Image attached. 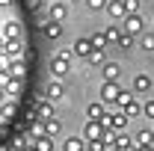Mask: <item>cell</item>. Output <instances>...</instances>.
Returning <instances> with one entry per match:
<instances>
[{
	"mask_svg": "<svg viewBox=\"0 0 154 151\" xmlns=\"http://www.w3.org/2000/svg\"><path fill=\"white\" fill-rule=\"evenodd\" d=\"M65 74H71V51H59L57 57L51 59V77L62 80Z\"/></svg>",
	"mask_w": 154,
	"mask_h": 151,
	"instance_id": "6da1fadb",
	"label": "cell"
},
{
	"mask_svg": "<svg viewBox=\"0 0 154 151\" xmlns=\"http://www.w3.org/2000/svg\"><path fill=\"white\" fill-rule=\"evenodd\" d=\"M116 104L122 107V113L128 116V119H134V116H142V104L134 98V92H125V89H122V95L116 98Z\"/></svg>",
	"mask_w": 154,
	"mask_h": 151,
	"instance_id": "7a4b0ae2",
	"label": "cell"
},
{
	"mask_svg": "<svg viewBox=\"0 0 154 151\" xmlns=\"http://www.w3.org/2000/svg\"><path fill=\"white\" fill-rule=\"evenodd\" d=\"M119 95H122L119 80H104V83H101V101H104V104H116Z\"/></svg>",
	"mask_w": 154,
	"mask_h": 151,
	"instance_id": "3957f363",
	"label": "cell"
},
{
	"mask_svg": "<svg viewBox=\"0 0 154 151\" xmlns=\"http://www.w3.org/2000/svg\"><path fill=\"white\" fill-rule=\"evenodd\" d=\"M101 125H104L107 131H113V133H125V128H128V116H125V113H113V116H107Z\"/></svg>",
	"mask_w": 154,
	"mask_h": 151,
	"instance_id": "277c9868",
	"label": "cell"
},
{
	"mask_svg": "<svg viewBox=\"0 0 154 151\" xmlns=\"http://www.w3.org/2000/svg\"><path fill=\"white\" fill-rule=\"evenodd\" d=\"M24 51H27L24 39H9V42H6V48H3V54H6L9 59H24Z\"/></svg>",
	"mask_w": 154,
	"mask_h": 151,
	"instance_id": "5b68a950",
	"label": "cell"
},
{
	"mask_svg": "<svg viewBox=\"0 0 154 151\" xmlns=\"http://www.w3.org/2000/svg\"><path fill=\"white\" fill-rule=\"evenodd\" d=\"M142 27H145L142 15H128V18H125V27H122V33H128V36H142Z\"/></svg>",
	"mask_w": 154,
	"mask_h": 151,
	"instance_id": "8992f818",
	"label": "cell"
},
{
	"mask_svg": "<svg viewBox=\"0 0 154 151\" xmlns=\"http://www.w3.org/2000/svg\"><path fill=\"white\" fill-rule=\"evenodd\" d=\"M0 36L6 39V42H9V39H24V24H21V21H6V24H3V30H0Z\"/></svg>",
	"mask_w": 154,
	"mask_h": 151,
	"instance_id": "52a82bcc",
	"label": "cell"
},
{
	"mask_svg": "<svg viewBox=\"0 0 154 151\" xmlns=\"http://www.w3.org/2000/svg\"><path fill=\"white\" fill-rule=\"evenodd\" d=\"M62 95H65L62 80H57V77H54V80H48V86H45V98H48V101H59Z\"/></svg>",
	"mask_w": 154,
	"mask_h": 151,
	"instance_id": "ba28073f",
	"label": "cell"
},
{
	"mask_svg": "<svg viewBox=\"0 0 154 151\" xmlns=\"http://www.w3.org/2000/svg\"><path fill=\"white\" fill-rule=\"evenodd\" d=\"M83 139H86V142L104 139V125H101V122H89V125H86V131H83Z\"/></svg>",
	"mask_w": 154,
	"mask_h": 151,
	"instance_id": "9c48e42d",
	"label": "cell"
},
{
	"mask_svg": "<svg viewBox=\"0 0 154 151\" xmlns=\"http://www.w3.org/2000/svg\"><path fill=\"white\" fill-rule=\"evenodd\" d=\"M65 15H68V9H65V3H51V9H48V21H57V24H62L65 21Z\"/></svg>",
	"mask_w": 154,
	"mask_h": 151,
	"instance_id": "30bf717a",
	"label": "cell"
},
{
	"mask_svg": "<svg viewBox=\"0 0 154 151\" xmlns=\"http://www.w3.org/2000/svg\"><path fill=\"white\" fill-rule=\"evenodd\" d=\"M110 148H113V151H131V148H134V139H131L128 133H116Z\"/></svg>",
	"mask_w": 154,
	"mask_h": 151,
	"instance_id": "8fae6325",
	"label": "cell"
},
{
	"mask_svg": "<svg viewBox=\"0 0 154 151\" xmlns=\"http://www.w3.org/2000/svg\"><path fill=\"white\" fill-rule=\"evenodd\" d=\"M9 77H12V80H24V77H27V62H24V59H12V62H9Z\"/></svg>",
	"mask_w": 154,
	"mask_h": 151,
	"instance_id": "7c38bea8",
	"label": "cell"
},
{
	"mask_svg": "<svg viewBox=\"0 0 154 151\" xmlns=\"http://www.w3.org/2000/svg\"><path fill=\"white\" fill-rule=\"evenodd\" d=\"M36 116L42 119V122L54 119V101H48V98H45V101H38V104H36Z\"/></svg>",
	"mask_w": 154,
	"mask_h": 151,
	"instance_id": "4fadbf2b",
	"label": "cell"
},
{
	"mask_svg": "<svg viewBox=\"0 0 154 151\" xmlns=\"http://www.w3.org/2000/svg\"><path fill=\"white\" fill-rule=\"evenodd\" d=\"M107 12H110V15H113L116 21H119V18H128V9H125V0H110V3H107Z\"/></svg>",
	"mask_w": 154,
	"mask_h": 151,
	"instance_id": "5bb4252c",
	"label": "cell"
},
{
	"mask_svg": "<svg viewBox=\"0 0 154 151\" xmlns=\"http://www.w3.org/2000/svg\"><path fill=\"white\" fill-rule=\"evenodd\" d=\"M101 74H104V80H119L122 65H119V62H104V65H101Z\"/></svg>",
	"mask_w": 154,
	"mask_h": 151,
	"instance_id": "9a60e30c",
	"label": "cell"
},
{
	"mask_svg": "<svg viewBox=\"0 0 154 151\" xmlns=\"http://www.w3.org/2000/svg\"><path fill=\"white\" fill-rule=\"evenodd\" d=\"M86 116H89V122H104L107 119V110H104V104H89L86 107Z\"/></svg>",
	"mask_w": 154,
	"mask_h": 151,
	"instance_id": "2e32d148",
	"label": "cell"
},
{
	"mask_svg": "<svg viewBox=\"0 0 154 151\" xmlns=\"http://www.w3.org/2000/svg\"><path fill=\"white\" fill-rule=\"evenodd\" d=\"M62 151H86V139L83 136H68L62 142Z\"/></svg>",
	"mask_w": 154,
	"mask_h": 151,
	"instance_id": "e0dca14e",
	"label": "cell"
},
{
	"mask_svg": "<svg viewBox=\"0 0 154 151\" xmlns=\"http://www.w3.org/2000/svg\"><path fill=\"white\" fill-rule=\"evenodd\" d=\"M42 33H45L48 39H59V36H62V24H57V21H45V24H42Z\"/></svg>",
	"mask_w": 154,
	"mask_h": 151,
	"instance_id": "ac0fdd59",
	"label": "cell"
},
{
	"mask_svg": "<svg viewBox=\"0 0 154 151\" xmlns=\"http://www.w3.org/2000/svg\"><path fill=\"white\" fill-rule=\"evenodd\" d=\"M148 89H151V77L148 74H136L134 77V92L142 95V92H148Z\"/></svg>",
	"mask_w": 154,
	"mask_h": 151,
	"instance_id": "d6986e66",
	"label": "cell"
},
{
	"mask_svg": "<svg viewBox=\"0 0 154 151\" xmlns=\"http://www.w3.org/2000/svg\"><path fill=\"white\" fill-rule=\"evenodd\" d=\"M71 51H74L77 57H89V54H92V42H89V39H77Z\"/></svg>",
	"mask_w": 154,
	"mask_h": 151,
	"instance_id": "ffe728a7",
	"label": "cell"
},
{
	"mask_svg": "<svg viewBox=\"0 0 154 151\" xmlns=\"http://www.w3.org/2000/svg\"><path fill=\"white\" fill-rule=\"evenodd\" d=\"M3 92H6L9 101H18V95H21V80H9V83L3 86Z\"/></svg>",
	"mask_w": 154,
	"mask_h": 151,
	"instance_id": "44dd1931",
	"label": "cell"
},
{
	"mask_svg": "<svg viewBox=\"0 0 154 151\" xmlns=\"http://www.w3.org/2000/svg\"><path fill=\"white\" fill-rule=\"evenodd\" d=\"M42 125H45V136H51V139H54V136L62 131V125H59L57 116H54V119H48V122H42Z\"/></svg>",
	"mask_w": 154,
	"mask_h": 151,
	"instance_id": "7402d4cb",
	"label": "cell"
},
{
	"mask_svg": "<svg viewBox=\"0 0 154 151\" xmlns=\"http://www.w3.org/2000/svg\"><path fill=\"white\" fill-rule=\"evenodd\" d=\"M136 142H139V145H154V128H139Z\"/></svg>",
	"mask_w": 154,
	"mask_h": 151,
	"instance_id": "603a6c76",
	"label": "cell"
},
{
	"mask_svg": "<svg viewBox=\"0 0 154 151\" xmlns=\"http://www.w3.org/2000/svg\"><path fill=\"white\" fill-rule=\"evenodd\" d=\"M119 39H122V30H119L116 24H110V27L104 30V42H107V45H119Z\"/></svg>",
	"mask_w": 154,
	"mask_h": 151,
	"instance_id": "cb8c5ba5",
	"label": "cell"
},
{
	"mask_svg": "<svg viewBox=\"0 0 154 151\" xmlns=\"http://www.w3.org/2000/svg\"><path fill=\"white\" fill-rule=\"evenodd\" d=\"M36 151H54V139L51 136H38V139H30Z\"/></svg>",
	"mask_w": 154,
	"mask_h": 151,
	"instance_id": "d4e9b609",
	"label": "cell"
},
{
	"mask_svg": "<svg viewBox=\"0 0 154 151\" xmlns=\"http://www.w3.org/2000/svg\"><path fill=\"white\" fill-rule=\"evenodd\" d=\"M139 45H142L145 54H151L154 51V33H142V36H139Z\"/></svg>",
	"mask_w": 154,
	"mask_h": 151,
	"instance_id": "484cf974",
	"label": "cell"
},
{
	"mask_svg": "<svg viewBox=\"0 0 154 151\" xmlns=\"http://www.w3.org/2000/svg\"><path fill=\"white\" fill-rule=\"evenodd\" d=\"M86 62H89V65H104V62H107V59H104V51H92V54L86 57Z\"/></svg>",
	"mask_w": 154,
	"mask_h": 151,
	"instance_id": "4316f807",
	"label": "cell"
},
{
	"mask_svg": "<svg viewBox=\"0 0 154 151\" xmlns=\"http://www.w3.org/2000/svg\"><path fill=\"white\" fill-rule=\"evenodd\" d=\"M83 3H86L92 12H101V9H107V3H110V0H83Z\"/></svg>",
	"mask_w": 154,
	"mask_h": 151,
	"instance_id": "83f0119b",
	"label": "cell"
},
{
	"mask_svg": "<svg viewBox=\"0 0 154 151\" xmlns=\"http://www.w3.org/2000/svg\"><path fill=\"white\" fill-rule=\"evenodd\" d=\"M89 42H92V51H104V45H107V42H104V33H95Z\"/></svg>",
	"mask_w": 154,
	"mask_h": 151,
	"instance_id": "f1b7e54d",
	"label": "cell"
},
{
	"mask_svg": "<svg viewBox=\"0 0 154 151\" xmlns=\"http://www.w3.org/2000/svg\"><path fill=\"white\" fill-rule=\"evenodd\" d=\"M38 136H45V125L33 122V128H30V139H38Z\"/></svg>",
	"mask_w": 154,
	"mask_h": 151,
	"instance_id": "f546056e",
	"label": "cell"
},
{
	"mask_svg": "<svg viewBox=\"0 0 154 151\" xmlns=\"http://www.w3.org/2000/svg\"><path fill=\"white\" fill-rule=\"evenodd\" d=\"M125 9L128 15H139V0H125Z\"/></svg>",
	"mask_w": 154,
	"mask_h": 151,
	"instance_id": "4dcf8cb0",
	"label": "cell"
},
{
	"mask_svg": "<svg viewBox=\"0 0 154 151\" xmlns=\"http://www.w3.org/2000/svg\"><path fill=\"white\" fill-rule=\"evenodd\" d=\"M142 116L154 122V101H145V104H142Z\"/></svg>",
	"mask_w": 154,
	"mask_h": 151,
	"instance_id": "1f68e13d",
	"label": "cell"
},
{
	"mask_svg": "<svg viewBox=\"0 0 154 151\" xmlns=\"http://www.w3.org/2000/svg\"><path fill=\"white\" fill-rule=\"evenodd\" d=\"M131 45H134V36H128V33H122V39H119V48H122V51H128Z\"/></svg>",
	"mask_w": 154,
	"mask_h": 151,
	"instance_id": "d6a6232c",
	"label": "cell"
},
{
	"mask_svg": "<svg viewBox=\"0 0 154 151\" xmlns=\"http://www.w3.org/2000/svg\"><path fill=\"white\" fill-rule=\"evenodd\" d=\"M18 148L21 151H36V148H33V142H24V139H18Z\"/></svg>",
	"mask_w": 154,
	"mask_h": 151,
	"instance_id": "836d02e7",
	"label": "cell"
},
{
	"mask_svg": "<svg viewBox=\"0 0 154 151\" xmlns=\"http://www.w3.org/2000/svg\"><path fill=\"white\" fill-rule=\"evenodd\" d=\"M9 116V104H0V119H6Z\"/></svg>",
	"mask_w": 154,
	"mask_h": 151,
	"instance_id": "e575fe53",
	"label": "cell"
},
{
	"mask_svg": "<svg viewBox=\"0 0 154 151\" xmlns=\"http://www.w3.org/2000/svg\"><path fill=\"white\" fill-rule=\"evenodd\" d=\"M0 104H9V98H6V92L0 89Z\"/></svg>",
	"mask_w": 154,
	"mask_h": 151,
	"instance_id": "d590c367",
	"label": "cell"
},
{
	"mask_svg": "<svg viewBox=\"0 0 154 151\" xmlns=\"http://www.w3.org/2000/svg\"><path fill=\"white\" fill-rule=\"evenodd\" d=\"M3 48H6V39L0 36V54H3Z\"/></svg>",
	"mask_w": 154,
	"mask_h": 151,
	"instance_id": "8d00e7d4",
	"label": "cell"
},
{
	"mask_svg": "<svg viewBox=\"0 0 154 151\" xmlns=\"http://www.w3.org/2000/svg\"><path fill=\"white\" fill-rule=\"evenodd\" d=\"M136 151H151V145H139V148H136Z\"/></svg>",
	"mask_w": 154,
	"mask_h": 151,
	"instance_id": "74e56055",
	"label": "cell"
},
{
	"mask_svg": "<svg viewBox=\"0 0 154 151\" xmlns=\"http://www.w3.org/2000/svg\"><path fill=\"white\" fill-rule=\"evenodd\" d=\"M0 6H9V0H0Z\"/></svg>",
	"mask_w": 154,
	"mask_h": 151,
	"instance_id": "f35d334b",
	"label": "cell"
},
{
	"mask_svg": "<svg viewBox=\"0 0 154 151\" xmlns=\"http://www.w3.org/2000/svg\"><path fill=\"white\" fill-rule=\"evenodd\" d=\"M42 3H57V0H42Z\"/></svg>",
	"mask_w": 154,
	"mask_h": 151,
	"instance_id": "ab89813d",
	"label": "cell"
},
{
	"mask_svg": "<svg viewBox=\"0 0 154 151\" xmlns=\"http://www.w3.org/2000/svg\"><path fill=\"white\" fill-rule=\"evenodd\" d=\"M71 3H80V0H71Z\"/></svg>",
	"mask_w": 154,
	"mask_h": 151,
	"instance_id": "60d3db41",
	"label": "cell"
},
{
	"mask_svg": "<svg viewBox=\"0 0 154 151\" xmlns=\"http://www.w3.org/2000/svg\"><path fill=\"white\" fill-rule=\"evenodd\" d=\"M107 151H113V148H107Z\"/></svg>",
	"mask_w": 154,
	"mask_h": 151,
	"instance_id": "b9f144b4",
	"label": "cell"
}]
</instances>
